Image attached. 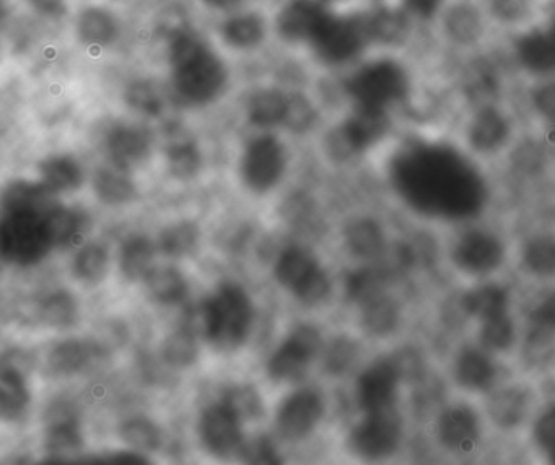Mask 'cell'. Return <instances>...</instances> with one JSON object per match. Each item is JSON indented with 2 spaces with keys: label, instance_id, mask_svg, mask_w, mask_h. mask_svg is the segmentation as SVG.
Segmentation results:
<instances>
[{
  "label": "cell",
  "instance_id": "1",
  "mask_svg": "<svg viewBox=\"0 0 555 465\" xmlns=\"http://www.w3.org/2000/svg\"><path fill=\"white\" fill-rule=\"evenodd\" d=\"M391 179L398 194L422 214L469 217L486 202V184L476 166L447 145L405 146L392 162Z\"/></svg>",
  "mask_w": 555,
  "mask_h": 465
},
{
  "label": "cell",
  "instance_id": "2",
  "mask_svg": "<svg viewBox=\"0 0 555 465\" xmlns=\"http://www.w3.org/2000/svg\"><path fill=\"white\" fill-rule=\"evenodd\" d=\"M168 62L175 91L184 103L193 106L212 103L229 83V67L219 52L188 29L170 39Z\"/></svg>",
  "mask_w": 555,
  "mask_h": 465
},
{
  "label": "cell",
  "instance_id": "3",
  "mask_svg": "<svg viewBox=\"0 0 555 465\" xmlns=\"http://www.w3.org/2000/svg\"><path fill=\"white\" fill-rule=\"evenodd\" d=\"M344 90L356 107L389 113L411 94V67L395 51L383 52L360 61L344 81Z\"/></svg>",
  "mask_w": 555,
  "mask_h": 465
},
{
  "label": "cell",
  "instance_id": "4",
  "mask_svg": "<svg viewBox=\"0 0 555 465\" xmlns=\"http://www.w3.org/2000/svg\"><path fill=\"white\" fill-rule=\"evenodd\" d=\"M372 44L366 13L330 12L310 41L314 57L327 67L360 61Z\"/></svg>",
  "mask_w": 555,
  "mask_h": 465
},
{
  "label": "cell",
  "instance_id": "5",
  "mask_svg": "<svg viewBox=\"0 0 555 465\" xmlns=\"http://www.w3.org/2000/svg\"><path fill=\"white\" fill-rule=\"evenodd\" d=\"M204 332L220 350H235L248 337L253 324L251 299L238 285L227 283L204 305Z\"/></svg>",
  "mask_w": 555,
  "mask_h": 465
},
{
  "label": "cell",
  "instance_id": "6",
  "mask_svg": "<svg viewBox=\"0 0 555 465\" xmlns=\"http://www.w3.org/2000/svg\"><path fill=\"white\" fill-rule=\"evenodd\" d=\"M434 26L451 51L476 52L489 41L495 23L483 0H450Z\"/></svg>",
  "mask_w": 555,
  "mask_h": 465
},
{
  "label": "cell",
  "instance_id": "7",
  "mask_svg": "<svg viewBox=\"0 0 555 465\" xmlns=\"http://www.w3.org/2000/svg\"><path fill=\"white\" fill-rule=\"evenodd\" d=\"M512 59L534 78L555 77V3L513 31Z\"/></svg>",
  "mask_w": 555,
  "mask_h": 465
},
{
  "label": "cell",
  "instance_id": "8",
  "mask_svg": "<svg viewBox=\"0 0 555 465\" xmlns=\"http://www.w3.org/2000/svg\"><path fill=\"white\" fill-rule=\"evenodd\" d=\"M44 215L9 211L0 227V250L5 260L18 266L40 262L53 247L43 223Z\"/></svg>",
  "mask_w": 555,
  "mask_h": 465
},
{
  "label": "cell",
  "instance_id": "9",
  "mask_svg": "<svg viewBox=\"0 0 555 465\" xmlns=\"http://www.w3.org/2000/svg\"><path fill=\"white\" fill-rule=\"evenodd\" d=\"M391 127L389 113L356 107L353 113L326 139V150L334 159L352 158L382 142Z\"/></svg>",
  "mask_w": 555,
  "mask_h": 465
},
{
  "label": "cell",
  "instance_id": "10",
  "mask_svg": "<svg viewBox=\"0 0 555 465\" xmlns=\"http://www.w3.org/2000/svg\"><path fill=\"white\" fill-rule=\"evenodd\" d=\"M275 279L282 286L292 289L304 305L323 301L331 289L326 273L320 269L314 257L300 247H291L282 254L275 266Z\"/></svg>",
  "mask_w": 555,
  "mask_h": 465
},
{
  "label": "cell",
  "instance_id": "11",
  "mask_svg": "<svg viewBox=\"0 0 555 465\" xmlns=\"http://www.w3.org/2000/svg\"><path fill=\"white\" fill-rule=\"evenodd\" d=\"M287 168V155L281 140L274 135H261L246 145L242 156L243 182L253 192L264 194L279 184Z\"/></svg>",
  "mask_w": 555,
  "mask_h": 465
},
{
  "label": "cell",
  "instance_id": "12",
  "mask_svg": "<svg viewBox=\"0 0 555 465\" xmlns=\"http://www.w3.org/2000/svg\"><path fill=\"white\" fill-rule=\"evenodd\" d=\"M402 422L395 406L366 412L350 435V448L365 458H385L399 448Z\"/></svg>",
  "mask_w": 555,
  "mask_h": 465
},
{
  "label": "cell",
  "instance_id": "13",
  "mask_svg": "<svg viewBox=\"0 0 555 465\" xmlns=\"http://www.w3.org/2000/svg\"><path fill=\"white\" fill-rule=\"evenodd\" d=\"M321 348L320 332L310 325L298 327L269 361V374L275 380H292L304 376Z\"/></svg>",
  "mask_w": 555,
  "mask_h": 465
},
{
  "label": "cell",
  "instance_id": "14",
  "mask_svg": "<svg viewBox=\"0 0 555 465\" xmlns=\"http://www.w3.org/2000/svg\"><path fill=\"white\" fill-rule=\"evenodd\" d=\"M327 13L324 0H285L275 15V33L288 44H310Z\"/></svg>",
  "mask_w": 555,
  "mask_h": 465
},
{
  "label": "cell",
  "instance_id": "15",
  "mask_svg": "<svg viewBox=\"0 0 555 465\" xmlns=\"http://www.w3.org/2000/svg\"><path fill=\"white\" fill-rule=\"evenodd\" d=\"M502 241L487 231L470 230L456 241L453 247L454 266L470 275H486L499 269L503 262Z\"/></svg>",
  "mask_w": 555,
  "mask_h": 465
},
{
  "label": "cell",
  "instance_id": "16",
  "mask_svg": "<svg viewBox=\"0 0 555 465\" xmlns=\"http://www.w3.org/2000/svg\"><path fill=\"white\" fill-rule=\"evenodd\" d=\"M512 122L505 111L495 104H480L466 127L467 145L479 155H493L508 143Z\"/></svg>",
  "mask_w": 555,
  "mask_h": 465
},
{
  "label": "cell",
  "instance_id": "17",
  "mask_svg": "<svg viewBox=\"0 0 555 465\" xmlns=\"http://www.w3.org/2000/svg\"><path fill=\"white\" fill-rule=\"evenodd\" d=\"M401 377L396 360H379L366 367L357 384L359 403L365 413L395 406Z\"/></svg>",
  "mask_w": 555,
  "mask_h": 465
},
{
  "label": "cell",
  "instance_id": "18",
  "mask_svg": "<svg viewBox=\"0 0 555 465\" xmlns=\"http://www.w3.org/2000/svg\"><path fill=\"white\" fill-rule=\"evenodd\" d=\"M323 416V400L313 390H300L288 397L279 410L278 425L287 441L307 438Z\"/></svg>",
  "mask_w": 555,
  "mask_h": 465
},
{
  "label": "cell",
  "instance_id": "19",
  "mask_svg": "<svg viewBox=\"0 0 555 465\" xmlns=\"http://www.w3.org/2000/svg\"><path fill=\"white\" fill-rule=\"evenodd\" d=\"M235 412L225 403L209 406L201 418V438L212 454L225 457L242 445V426Z\"/></svg>",
  "mask_w": 555,
  "mask_h": 465
},
{
  "label": "cell",
  "instance_id": "20",
  "mask_svg": "<svg viewBox=\"0 0 555 465\" xmlns=\"http://www.w3.org/2000/svg\"><path fill=\"white\" fill-rule=\"evenodd\" d=\"M437 436L450 451H473L480 436L477 413L467 405L448 406L438 418Z\"/></svg>",
  "mask_w": 555,
  "mask_h": 465
},
{
  "label": "cell",
  "instance_id": "21",
  "mask_svg": "<svg viewBox=\"0 0 555 465\" xmlns=\"http://www.w3.org/2000/svg\"><path fill=\"white\" fill-rule=\"evenodd\" d=\"M106 148L116 166L131 171L151 155L152 137L144 127L121 124L109 130Z\"/></svg>",
  "mask_w": 555,
  "mask_h": 465
},
{
  "label": "cell",
  "instance_id": "22",
  "mask_svg": "<svg viewBox=\"0 0 555 465\" xmlns=\"http://www.w3.org/2000/svg\"><path fill=\"white\" fill-rule=\"evenodd\" d=\"M219 33L225 46L233 51H253L268 38V22L261 13L246 10L223 20Z\"/></svg>",
  "mask_w": 555,
  "mask_h": 465
},
{
  "label": "cell",
  "instance_id": "23",
  "mask_svg": "<svg viewBox=\"0 0 555 465\" xmlns=\"http://www.w3.org/2000/svg\"><path fill=\"white\" fill-rule=\"evenodd\" d=\"M76 35L86 48H109L119 38L118 18L105 7H87L77 15Z\"/></svg>",
  "mask_w": 555,
  "mask_h": 465
},
{
  "label": "cell",
  "instance_id": "24",
  "mask_svg": "<svg viewBox=\"0 0 555 465\" xmlns=\"http://www.w3.org/2000/svg\"><path fill=\"white\" fill-rule=\"evenodd\" d=\"M53 195L54 192L41 181H15L5 189L2 207H4V214L34 211V214L47 215L51 208L57 205Z\"/></svg>",
  "mask_w": 555,
  "mask_h": 465
},
{
  "label": "cell",
  "instance_id": "25",
  "mask_svg": "<svg viewBox=\"0 0 555 465\" xmlns=\"http://www.w3.org/2000/svg\"><path fill=\"white\" fill-rule=\"evenodd\" d=\"M496 371L483 351L467 347L454 361V379L467 390H486L492 386Z\"/></svg>",
  "mask_w": 555,
  "mask_h": 465
},
{
  "label": "cell",
  "instance_id": "26",
  "mask_svg": "<svg viewBox=\"0 0 555 465\" xmlns=\"http://www.w3.org/2000/svg\"><path fill=\"white\" fill-rule=\"evenodd\" d=\"M487 412L499 428H515L528 415L529 393L518 386L505 387L490 397Z\"/></svg>",
  "mask_w": 555,
  "mask_h": 465
},
{
  "label": "cell",
  "instance_id": "27",
  "mask_svg": "<svg viewBox=\"0 0 555 465\" xmlns=\"http://www.w3.org/2000/svg\"><path fill=\"white\" fill-rule=\"evenodd\" d=\"M288 93L279 88H262L248 101V119L258 127H274L284 124L287 116Z\"/></svg>",
  "mask_w": 555,
  "mask_h": 465
},
{
  "label": "cell",
  "instance_id": "28",
  "mask_svg": "<svg viewBox=\"0 0 555 465\" xmlns=\"http://www.w3.org/2000/svg\"><path fill=\"white\" fill-rule=\"evenodd\" d=\"M41 182L54 194L76 191L82 185L83 171L73 156L57 155L40 163Z\"/></svg>",
  "mask_w": 555,
  "mask_h": 465
},
{
  "label": "cell",
  "instance_id": "29",
  "mask_svg": "<svg viewBox=\"0 0 555 465\" xmlns=\"http://www.w3.org/2000/svg\"><path fill=\"white\" fill-rule=\"evenodd\" d=\"M346 243L350 253L360 259H376L386 246L382 227L370 218H360L347 227Z\"/></svg>",
  "mask_w": 555,
  "mask_h": 465
},
{
  "label": "cell",
  "instance_id": "30",
  "mask_svg": "<svg viewBox=\"0 0 555 465\" xmlns=\"http://www.w3.org/2000/svg\"><path fill=\"white\" fill-rule=\"evenodd\" d=\"M93 189L100 201L109 205L125 204L135 195L134 182L129 178L128 171L119 168L115 163L96 171Z\"/></svg>",
  "mask_w": 555,
  "mask_h": 465
},
{
  "label": "cell",
  "instance_id": "31",
  "mask_svg": "<svg viewBox=\"0 0 555 465\" xmlns=\"http://www.w3.org/2000/svg\"><path fill=\"white\" fill-rule=\"evenodd\" d=\"M399 318L401 315H399L398 305L385 293L362 305L363 328L375 337L392 334L398 328Z\"/></svg>",
  "mask_w": 555,
  "mask_h": 465
},
{
  "label": "cell",
  "instance_id": "32",
  "mask_svg": "<svg viewBox=\"0 0 555 465\" xmlns=\"http://www.w3.org/2000/svg\"><path fill=\"white\" fill-rule=\"evenodd\" d=\"M508 292L500 285H483L463 296V309L474 318L483 319L508 312Z\"/></svg>",
  "mask_w": 555,
  "mask_h": 465
},
{
  "label": "cell",
  "instance_id": "33",
  "mask_svg": "<svg viewBox=\"0 0 555 465\" xmlns=\"http://www.w3.org/2000/svg\"><path fill=\"white\" fill-rule=\"evenodd\" d=\"M82 448V436L76 418L66 415L54 416L47 432V449L54 458H67Z\"/></svg>",
  "mask_w": 555,
  "mask_h": 465
},
{
  "label": "cell",
  "instance_id": "34",
  "mask_svg": "<svg viewBox=\"0 0 555 465\" xmlns=\"http://www.w3.org/2000/svg\"><path fill=\"white\" fill-rule=\"evenodd\" d=\"M30 402L24 376L15 367H4L0 374V412L4 418H17Z\"/></svg>",
  "mask_w": 555,
  "mask_h": 465
},
{
  "label": "cell",
  "instance_id": "35",
  "mask_svg": "<svg viewBox=\"0 0 555 465\" xmlns=\"http://www.w3.org/2000/svg\"><path fill=\"white\" fill-rule=\"evenodd\" d=\"M522 263L532 275L541 279L555 276V237L548 234L529 237L522 247Z\"/></svg>",
  "mask_w": 555,
  "mask_h": 465
},
{
  "label": "cell",
  "instance_id": "36",
  "mask_svg": "<svg viewBox=\"0 0 555 465\" xmlns=\"http://www.w3.org/2000/svg\"><path fill=\"white\" fill-rule=\"evenodd\" d=\"M147 288L155 301L164 305H175L184 299L188 293V283L178 270L170 267L154 269L147 275Z\"/></svg>",
  "mask_w": 555,
  "mask_h": 465
},
{
  "label": "cell",
  "instance_id": "37",
  "mask_svg": "<svg viewBox=\"0 0 555 465\" xmlns=\"http://www.w3.org/2000/svg\"><path fill=\"white\" fill-rule=\"evenodd\" d=\"M154 263V247L144 236L129 237L121 249V269L128 279H147Z\"/></svg>",
  "mask_w": 555,
  "mask_h": 465
},
{
  "label": "cell",
  "instance_id": "38",
  "mask_svg": "<svg viewBox=\"0 0 555 465\" xmlns=\"http://www.w3.org/2000/svg\"><path fill=\"white\" fill-rule=\"evenodd\" d=\"M96 348L80 340H67L56 345L50 354V364L56 373L73 374L86 367L95 357Z\"/></svg>",
  "mask_w": 555,
  "mask_h": 465
},
{
  "label": "cell",
  "instance_id": "39",
  "mask_svg": "<svg viewBox=\"0 0 555 465\" xmlns=\"http://www.w3.org/2000/svg\"><path fill=\"white\" fill-rule=\"evenodd\" d=\"M495 25H506L516 31L538 16L532 0H483Z\"/></svg>",
  "mask_w": 555,
  "mask_h": 465
},
{
  "label": "cell",
  "instance_id": "40",
  "mask_svg": "<svg viewBox=\"0 0 555 465\" xmlns=\"http://www.w3.org/2000/svg\"><path fill=\"white\" fill-rule=\"evenodd\" d=\"M554 358V331L545 325L535 324L522 345V360H525L526 366L541 370V367L548 366Z\"/></svg>",
  "mask_w": 555,
  "mask_h": 465
},
{
  "label": "cell",
  "instance_id": "41",
  "mask_svg": "<svg viewBox=\"0 0 555 465\" xmlns=\"http://www.w3.org/2000/svg\"><path fill=\"white\" fill-rule=\"evenodd\" d=\"M43 223L53 246H63V244L70 243L79 234L80 227H82L79 215L69 210V208L61 207V205H56L44 215Z\"/></svg>",
  "mask_w": 555,
  "mask_h": 465
},
{
  "label": "cell",
  "instance_id": "42",
  "mask_svg": "<svg viewBox=\"0 0 555 465\" xmlns=\"http://www.w3.org/2000/svg\"><path fill=\"white\" fill-rule=\"evenodd\" d=\"M168 168L181 181L194 178L201 168V153L196 143L188 139L175 140L167 148Z\"/></svg>",
  "mask_w": 555,
  "mask_h": 465
},
{
  "label": "cell",
  "instance_id": "43",
  "mask_svg": "<svg viewBox=\"0 0 555 465\" xmlns=\"http://www.w3.org/2000/svg\"><path fill=\"white\" fill-rule=\"evenodd\" d=\"M385 272L378 269H360L347 279V295L352 301L365 305L370 299L383 295L386 285Z\"/></svg>",
  "mask_w": 555,
  "mask_h": 465
},
{
  "label": "cell",
  "instance_id": "44",
  "mask_svg": "<svg viewBox=\"0 0 555 465\" xmlns=\"http://www.w3.org/2000/svg\"><path fill=\"white\" fill-rule=\"evenodd\" d=\"M515 341V324L508 312L483 319L480 327V344L492 351H505Z\"/></svg>",
  "mask_w": 555,
  "mask_h": 465
},
{
  "label": "cell",
  "instance_id": "45",
  "mask_svg": "<svg viewBox=\"0 0 555 465\" xmlns=\"http://www.w3.org/2000/svg\"><path fill=\"white\" fill-rule=\"evenodd\" d=\"M40 315L50 327H69L77 319L76 301L67 292L53 293L41 305Z\"/></svg>",
  "mask_w": 555,
  "mask_h": 465
},
{
  "label": "cell",
  "instance_id": "46",
  "mask_svg": "<svg viewBox=\"0 0 555 465\" xmlns=\"http://www.w3.org/2000/svg\"><path fill=\"white\" fill-rule=\"evenodd\" d=\"M126 101L132 109L145 116H158L164 109V98L151 81H134L126 91Z\"/></svg>",
  "mask_w": 555,
  "mask_h": 465
},
{
  "label": "cell",
  "instance_id": "47",
  "mask_svg": "<svg viewBox=\"0 0 555 465\" xmlns=\"http://www.w3.org/2000/svg\"><path fill=\"white\" fill-rule=\"evenodd\" d=\"M121 438L126 444L139 451H154L160 444V431L147 418H132L121 426Z\"/></svg>",
  "mask_w": 555,
  "mask_h": 465
},
{
  "label": "cell",
  "instance_id": "48",
  "mask_svg": "<svg viewBox=\"0 0 555 465\" xmlns=\"http://www.w3.org/2000/svg\"><path fill=\"white\" fill-rule=\"evenodd\" d=\"M74 267H76V273L80 279L86 282H99L105 276L108 254L99 244H89L77 254Z\"/></svg>",
  "mask_w": 555,
  "mask_h": 465
},
{
  "label": "cell",
  "instance_id": "49",
  "mask_svg": "<svg viewBox=\"0 0 555 465\" xmlns=\"http://www.w3.org/2000/svg\"><path fill=\"white\" fill-rule=\"evenodd\" d=\"M164 357L171 366H191L197 358V345L193 335L186 331L175 332L165 341Z\"/></svg>",
  "mask_w": 555,
  "mask_h": 465
},
{
  "label": "cell",
  "instance_id": "50",
  "mask_svg": "<svg viewBox=\"0 0 555 465\" xmlns=\"http://www.w3.org/2000/svg\"><path fill=\"white\" fill-rule=\"evenodd\" d=\"M197 236L199 231L193 223L175 224L162 234V249L168 256H184L196 247Z\"/></svg>",
  "mask_w": 555,
  "mask_h": 465
},
{
  "label": "cell",
  "instance_id": "51",
  "mask_svg": "<svg viewBox=\"0 0 555 465\" xmlns=\"http://www.w3.org/2000/svg\"><path fill=\"white\" fill-rule=\"evenodd\" d=\"M317 120V111L307 96L301 93H288L287 116L284 126L292 132L301 133L310 129Z\"/></svg>",
  "mask_w": 555,
  "mask_h": 465
},
{
  "label": "cell",
  "instance_id": "52",
  "mask_svg": "<svg viewBox=\"0 0 555 465\" xmlns=\"http://www.w3.org/2000/svg\"><path fill=\"white\" fill-rule=\"evenodd\" d=\"M227 406L233 410L240 418H256L262 413V402L253 387H233L223 400Z\"/></svg>",
  "mask_w": 555,
  "mask_h": 465
},
{
  "label": "cell",
  "instance_id": "53",
  "mask_svg": "<svg viewBox=\"0 0 555 465\" xmlns=\"http://www.w3.org/2000/svg\"><path fill=\"white\" fill-rule=\"evenodd\" d=\"M357 354H359V348H357L356 341L349 340V338H339L327 348L324 364L330 373L343 374L356 363Z\"/></svg>",
  "mask_w": 555,
  "mask_h": 465
},
{
  "label": "cell",
  "instance_id": "54",
  "mask_svg": "<svg viewBox=\"0 0 555 465\" xmlns=\"http://www.w3.org/2000/svg\"><path fill=\"white\" fill-rule=\"evenodd\" d=\"M531 104L542 119L555 122V77L535 78Z\"/></svg>",
  "mask_w": 555,
  "mask_h": 465
},
{
  "label": "cell",
  "instance_id": "55",
  "mask_svg": "<svg viewBox=\"0 0 555 465\" xmlns=\"http://www.w3.org/2000/svg\"><path fill=\"white\" fill-rule=\"evenodd\" d=\"M448 2L450 0H396V3L414 20L415 25H435Z\"/></svg>",
  "mask_w": 555,
  "mask_h": 465
},
{
  "label": "cell",
  "instance_id": "56",
  "mask_svg": "<svg viewBox=\"0 0 555 465\" xmlns=\"http://www.w3.org/2000/svg\"><path fill=\"white\" fill-rule=\"evenodd\" d=\"M534 439L548 458L555 462V405L545 409L535 419Z\"/></svg>",
  "mask_w": 555,
  "mask_h": 465
},
{
  "label": "cell",
  "instance_id": "57",
  "mask_svg": "<svg viewBox=\"0 0 555 465\" xmlns=\"http://www.w3.org/2000/svg\"><path fill=\"white\" fill-rule=\"evenodd\" d=\"M246 461L258 462V464H274L278 462L274 445L268 439L261 438L246 448Z\"/></svg>",
  "mask_w": 555,
  "mask_h": 465
},
{
  "label": "cell",
  "instance_id": "58",
  "mask_svg": "<svg viewBox=\"0 0 555 465\" xmlns=\"http://www.w3.org/2000/svg\"><path fill=\"white\" fill-rule=\"evenodd\" d=\"M531 319L534 324L545 325L555 331V292L535 306L534 311L531 312Z\"/></svg>",
  "mask_w": 555,
  "mask_h": 465
},
{
  "label": "cell",
  "instance_id": "59",
  "mask_svg": "<svg viewBox=\"0 0 555 465\" xmlns=\"http://www.w3.org/2000/svg\"><path fill=\"white\" fill-rule=\"evenodd\" d=\"M41 15L57 18L67 12V0H27Z\"/></svg>",
  "mask_w": 555,
  "mask_h": 465
},
{
  "label": "cell",
  "instance_id": "60",
  "mask_svg": "<svg viewBox=\"0 0 555 465\" xmlns=\"http://www.w3.org/2000/svg\"><path fill=\"white\" fill-rule=\"evenodd\" d=\"M201 2L207 9L216 10V12H227V10H233L242 5L245 0H201Z\"/></svg>",
  "mask_w": 555,
  "mask_h": 465
},
{
  "label": "cell",
  "instance_id": "61",
  "mask_svg": "<svg viewBox=\"0 0 555 465\" xmlns=\"http://www.w3.org/2000/svg\"><path fill=\"white\" fill-rule=\"evenodd\" d=\"M324 2H343V0H324Z\"/></svg>",
  "mask_w": 555,
  "mask_h": 465
}]
</instances>
